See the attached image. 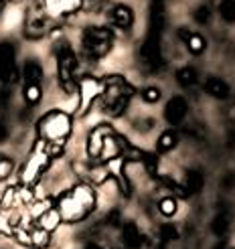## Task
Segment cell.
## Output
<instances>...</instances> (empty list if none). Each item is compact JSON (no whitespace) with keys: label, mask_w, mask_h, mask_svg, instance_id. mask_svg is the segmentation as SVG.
I'll return each mask as SVG.
<instances>
[{"label":"cell","mask_w":235,"mask_h":249,"mask_svg":"<svg viewBox=\"0 0 235 249\" xmlns=\"http://www.w3.org/2000/svg\"><path fill=\"white\" fill-rule=\"evenodd\" d=\"M95 207V195L91 191V186L88 184H77L71 191L59 196L57 201V213L61 221L75 223L81 221L83 217H88Z\"/></svg>","instance_id":"6da1fadb"},{"label":"cell","mask_w":235,"mask_h":249,"mask_svg":"<svg viewBox=\"0 0 235 249\" xmlns=\"http://www.w3.org/2000/svg\"><path fill=\"white\" fill-rule=\"evenodd\" d=\"M104 89H102V107L108 116L118 118L126 111L130 99L134 95V87L126 83V79L120 77V75H112V77H106L102 81Z\"/></svg>","instance_id":"7a4b0ae2"},{"label":"cell","mask_w":235,"mask_h":249,"mask_svg":"<svg viewBox=\"0 0 235 249\" xmlns=\"http://www.w3.org/2000/svg\"><path fill=\"white\" fill-rule=\"evenodd\" d=\"M39 140L47 146H63L71 134V118L63 111H49L39 120Z\"/></svg>","instance_id":"3957f363"},{"label":"cell","mask_w":235,"mask_h":249,"mask_svg":"<svg viewBox=\"0 0 235 249\" xmlns=\"http://www.w3.org/2000/svg\"><path fill=\"white\" fill-rule=\"evenodd\" d=\"M112 43H114L112 31H108L104 27H90L83 31V36H81L83 55L90 59H100L108 55L109 49H112Z\"/></svg>","instance_id":"277c9868"},{"label":"cell","mask_w":235,"mask_h":249,"mask_svg":"<svg viewBox=\"0 0 235 249\" xmlns=\"http://www.w3.org/2000/svg\"><path fill=\"white\" fill-rule=\"evenodd\" d=\"M57 63H59V81H61V87H63L67 93H73L77 89V83H75L77 59H75V55H73L71 47L67 43H61L57 47Z\"/></svg>","instance_id":"5b68a950"},{"label":"cell","mask_w":235,"mask_h":249,"mask_svg":"<svg viewBox=\"0 0 235 249\" xmlns=\"http://www.w3.org/2000/svg\"><path fill=\"white\" fill-rule=\"evenodd\" d=\"M49 162H51V158H49L47 150H45V142H36V148H35V152L31 154L29 158V162L24 164L22 172H20V182L22 186H27V189H31V186L43 177V172L47 170Z\"/></svg>","instance_id":"8992f818"},{"label":"cell","mask_w":235,"mask_h":249,"mask_svg":"<svg viewBox=\"0 0 235 249\" xmlns=\"http://www.w3.org/2000/svg\"><path fill=\"white\" fill-rule=\"evenodd\" d=\"M18 73L15 67V47L10 43H0V81H17Z\"/></svg>","instance_id":"52a82bcc"},{"label":"cell","mask_w":235,"mask_h":249,"mask_svg":"<svg viewBox=\"0 0 235 249\" xmlns=\"http://www.w3.org/2000/svg\"><path fill=\"white\" fill-rule=\"evenodd\" d=\"M53 18L43 15V12H36V15H33L27 18V27H24V35L29 36V39H39V36H45L49 31L53 29Z\"/></svg>","instance_id":"ba28073f"},{"label":"cell","mask_w":235,"mask_h":249,"mask_svg":"<svg viewBox=\"0 0 235 249\" xmlns=\"http://www.w3.org/2000/svg\"><path fill=\"white\" fill-rule=\"evenodd\" d=\"M102 89H104L102 81H95L91 77L81 79V83H79V91H81V107H79V111L81 114H85V111L90 109V106L93 104L95 97L102 95Z\"/></svg>","instance_id":"9c48e42d"},{"label":"cell","mask_w":235,"mask_h":249,"mask_svg":"<svg viewBox=\"0 0 235 249\" xmlns=\"http://www.w3.org/2000/svg\"><path fill=\"white\" fill-rule=\"evenodd\" d=\"M189 111V104L187 99L181 97V95H175L170 99V102L166 104L164 107V118L170 122V124H181L184 120V116H187Z\"/></svg>","instance_id":"30bf717a"},{"label":"cell","mask_w":235,"mask_h":249,"mask_svg":"<svg viewBox=\"0 0 235 249\" xmlns=\"http://www.w3.org/2000/svg\"><path fill=\"white\" fill-rule=\"evenodd\" d=\"M112 132L109 126H97L91 134H90V142H88V152L91 158H97L100 156V150H102V144H104V138Z\"/></svg>","instance_id":"8fae6325"},{"label":"cell","mask_w":235,"mask_h":249,"mask_svg":"<svg viewBox=\"0 0 235 249\" xmlns=\"http://www.w3.org/2000/svg\"><path fill=\"white\" fill-rule=\"evenodd\" d=\"M109 18H112V22L118 29H130L132 22H134V12L128 6L118 4V6H114L112 12H109Z\"/></svg>","instance_id":"7c38bea8"},{"label":"cell","mask_w":235,"mask_h":249,"mask_svg":"<svg viewBox=\"0 0 235 249\" xmlns=\"http://www.w3.org/2000/svg\"><path fill=\"white\" fill-rule=\"evenodd\" d=\"M22 75H24V81H27V85H41L43 69H41V65H39V61L29 59L27 63H24Z\"/></svg>","instance_id":"4fadbf2b"},{"label":"cell","mask_w":235,"mask_h":249,"mask_svg":"<svg viewBox=\"0 0 235 249\" xmlns=\"http://www.w3.org/2000/svg\"><path fill=\"white\" fill-rule=\"evenodd\" d=\"M205 91L211 95V97H217V99H225L229 95V87L223 79L219 77H209L205 81Z\"/></svg>","instance_id":"5bb4252c"},{"label":"cell","mask_w":235,"mask_h":249,"mask_svg":"<svg viewBox=\"0 0 235 249\" xmlns=\"http://www.w3.org/2000/svg\"><path fill=\"white\" fill-rule=\"evenodd\" d=\"M59 223H61V217H59V213H57V209H49L47 213H43L41 217H39V227L43 229V231H47V233H51V231H55L57 227H59Z\"/></svg>","instance_id":"9a60e30c"},{"label":"cell","mask_w":235,"mask_h":249,"mask_svg":"<svg viewBox=\"0 0 235 249\" xmlns=\"http://www.w3.org/2000/svg\"><path fill=\"white\" fill-rule=\"evenodd\" d=\"M203 189V174L199 170H189L187 177H184V193L193 195V193H199Z\"/></svg>","instance_id":"2e32d148"},{"label":"cell","mask_w":235,"mask_h":249,"mask_svg":"<svg viewBox=\"0 0 235 249\" xmlns=\"http://www.w3.org/2000/svg\"><path fill=\"white\" fill-rule=\"evenodd\" d=\"M49 239H51V235H49L47 231H43L41 227H35L31 231V247L45 249V247H49Z\"/></svg>","instance_id":"e0dca14e"},{"label":"cell","mask_w":235,"mask_h":249,"mask_svg":"<svg viewBox=\"0 0 235 249\" xmlns=\"http://www.w3.org/2000/svg\"><path fill=\"white\" fill-rule=\"evenodd\" d=\"M177 81L182 87H193L197 83V71L193 67H182L177 71Z\"/></svg>","instance_id":"ac0fdd59"},{"label":"cell","mask_w":235,"mask_h":249,"mask_svg":"<svg viewBox=\"0 0 235 249\" xmlns=\"http://www.w3.org/2000/svg\"><path fill=\"white\" fill-rule=\"evenodd\" d=\"M124 241H126L128 247H138L140 245V233H138V227H136L134 223L124 225Z\"/></svg>","instance_id":"d6986e66"},{"label":"cell","mask_w":235,"mask_h":249,"mask_svg":"<svg viewBox=\"0 0 235 249\" xmlns=\"http://www.w3.org/2000/svg\"><path fill=\"white\" fill-rule=\"evenodd\" d=\"M219 15L225 22H235V0H223L219 6Z\"/></svg>","instance_id":"ffe728a7"},{"label":"cell","mask_w":235,"mask_h":249,"mask_svg":"<svg viewBox=\"0 0 235 249\" xmlns=\"http://www.w3.org/2000/svg\"><path fill=\"white\" fill-rule=\"evenodd\" d=\"M41 85H24V99L29 106H36L41 102Z\"/></svg>","instance_id":"44dd1931"},{"label":"cell","mask_w":235,"mask_h":249,"mask_svg":"<svg viewBox=\"0 0 235 249\" xmlns=\"http://www.w3.org/2000/svg\"><path fill=\"white\" fill-rule=\"evenodd\" d=\"M175 146H177V134H175V132H164V134L158 138V150H160V152L172 150Z\"/></svg>","instance_id":"7402d4cb"},{"label":"cell","mask_w":235,"mask_h":249,"mask_svg":"<svg viewBox=\"0 0 235 249\" xmlns=\"http://www.w3.org/2000/svg\"><path fill=\"white\" fill-rule=\"evenodd\" d=\"M187 45H189V51L193 53V55H201L203 51H205V39L201 35H191L189 36V41H187Z\"/></svg>","instance_id":"603a6c76"},{"label":"cell","mask_w":235,"mask_h":249,"mask_svg":"<svg viewBox=\"0 0 235 249\" xmlns=\"http://www.w3.org/2000/svg\"><path fill=\"white\" fill-rule=\"evenodd\" d=\"M158 209H160V213H163L164 217H172L177 213V201L175 198H170V196H166V198H163V201L158 203Z\"/></svg>","instance_id":"cb8c5ba5"},{"label":"cell","mask_w":235,"mask_h":249,"mask_svg":"<svg viewBox=\"0 0 235 249\" xmlns=\"http://www.w3.org/2000/svg\"><path fill=\"white\" fill-rule=\"evenodd\" d=\"M15 237H17V241H18L20 245H24V247H31V233H29L27 229L17 227V229H15Z\"/></svg>","instance_id":"d4e9b609"},{"label":"cell","mask_w":235,"mask_h":249,"mask_svg":"<svg viewBox=\"0 0 235 249\" xmlns=\"http://www.w3.org/2000/svg\"><path fill=\"white\" fill-rule=\"evenodd\" d=\"M142 97H144L146 104H156L160 99V91L156 89V87H148V89L142 91Z\"/></svg>","instance_id":"484cf974"},{"label":"cell","mask_w":235,"mask_h":249,"mask_svg":"<svg viewBox=\"0 0 235 249\" xmlns=\"http://www.w3.org/2000/svg\"><path fill=\"white\" fill-rule=\"evenodd\" d=\"M227 219L223 217V215H219L217 219H215V223H213V231L217 233V235H225V231H227Z\"/></svg>","instance_id":"4316f807"},{"label":"cell","mask_w":235,"mask_h":249,"mask_svg":"<svg viewBox=\"0 0 235 249\" xmlns=\"http://www.w3.org/2000/svg\"><path fill=\"white\" fill-rule=\"evenodd\" d=\"M81 8L85 10H90V12H95V10H100L102 4H104V0H81Z\"/></svg>","instance_id":"83f0119b"},{"label":"cell","mask_w":235,"mask_h":249,"mask_svg":"<svg viewBox=\"0 0 235 249\" xmlns=\"http://www.w3.org/2000/svg\"><path fill=\"white\" fill-rule=\"evenodd\" d=\"M209 17H211V12H209L207 6H201V8L195 10V20H197V22H203V24H205V22L209 20Z\"/></svg>","instance_id":"f1b7e54d"},{"label":"cell","mask_w":235,"mask_h":249,"mask_svg":"<svg viewBox=\"0 0 235 249\" xmlns=\"http://www.w3.org/2000/svg\"><path fill=\"white\" fill-rule=\"evenodd\" d=\"M10 170H12V162L8 158H0V180L2 178H6L8 174H10Z\"/></svg>","instance_id":"f546056e"},{"label":"cell","mask_w":235,"mask_h":249,"mask_svg":"<svg viewBox=\"0 0 235 249\" xmlns=\"http://www.w3.org/2000/svg\"><path fill=\"white\" fill-rule=\"evenodd\" d=\"M160 233H163V239H177L179 237V231L172 225H164L163 229H160Z\"/></svg>","instance_id":"4dcf8cb0"},{"label":"cell","mask_w":235,"mask_h":249,"mask_svg":"<svg viewBox=\"0 0 235 249\" xmlns=\"http://www.w3.org/2000/svg\"><path fill=\"white\" fill-rule=\"evenodd\" d=\"M193 33L189 31V29H179V36H181V39L182 41H189V36H191Z\"/></svg>","instance_id":"1f68e13d"},{"label":"cell","mask_w":235,"mask_h":249,"mask_svg":"<svg viewBox=\"0 0 235 249\" xmlns=\"http://www.w3.org/2000/svg\"><path fill=\"white\" fill-rule=\"evenodd\" d=\"M6 136H8V130H6V126H4V124H0V142H2V140L6 138Z\"/></svg>","instance_id":"d6a6232c"},{"label":"cell","mask_w":235,"mask_h":249,"mask_svg":"<svg viewBox=\"0 0 235 249\" xmlns=\"http://www.w3.org/2000/svg\"><path fill=\"white\" fill-rule=\"evenodd\" d=\"M154 2H164V0H154Z\"/></svg>","instance_id":"836d02e7"},{"label":"cell","mask_w":235,"mask_h":249,"mask_svg":"<svg viewBox=\"0 0 235 249\" xmlns=\"http://www.w3.org/2000/svg\"><path fill=\"white\" fill-rule=\"evenodd\" d=\"M45 249H53V247H45Z\"/></svg>","instance_id":"e575fe53"},{"label":"cell","mask_w":235,"mask_h":249,"mask_svg":"<svg viewBox=\"0 0 235 249\" xmlns=\"http://www.w3.org/2000/svg\"><path fill=\"white\" fill-rule=\"evenodd\" d=\"M219 249H223V245H221V247H219Z\"/></svg>","instance_id":"d590c367"},{"label":"cell","mask_w":235,"mask_h":249,"mask_svg":"<svg viewBox=\"0 0 235 249\" xmlns=\"http://www.w3.org/2000/svg\"><path fill=\"white\" fill-rule=\"evenodd\" d=\"M0 158H2V156H0Z\"/></svg>","instance_id":"8d00e7d4"}]
</instances>
